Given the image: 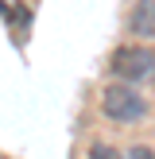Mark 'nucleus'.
<instances>
[{
	"instance_id": "obj_1",
	"label": "nucleus",
	"mask_w": 155,
	"mask_h": 159,
	"mask_svg": "<svg viewBox=\"0 0 155 159\" xmlns=\"http://www.w3.org/2000/svg\"><path fill=\"white\" fill-rule=\"evenodd\" d=\"M108 70L120 82H147L155 74V51H147V47H116L113 58H108Z\"/></svg>"
},
{
	"instance_id": "obj_2",
	"label": "nucleus",
	"mask_w": 155,
	"mask_h": 159,
	"mask_svg": "<svg viewBox=\"0 0 155 159\" xmlns=\"http://www.w3.org/2000/svg\"><path fill=\"white\" fill-rule=\"evenodd\" d=\"M101 109H105V116L116 120V124H132V120H140V116L147 113L144 97H140L132 85H105V93H101Z\"/></svg>"
},
{
	"instance_id": "obj_3",
	"label": "nucleus",
	"mask_w": 155,
	"mask_h": 159,
	"mask_svg": "<svg viewBox=\"0 0 155 159\" xmlns=\"http://www.w3.org/2000/svg\"><path fill=\"white\" fill-rule=\"evenodd\" d=\"M128 31L136 39H155V0H140L128 12Z\"/></svg>"
},
{
	"instance_id": "obj_4",
	"label": "nucleus",
	"mask_w": 155,
	"mask_h": 159,
	"mask_svg": "<svg viewBox=\"0 0 155 159\" xmlns=\"http://www.w3.org/2000/svg\"><path fill=\"white\" fill-rule=\"evenodd\" d=\"M89 159H120V155H116L113 148H105V144H97V148H93V152H89Z\"/></svg>"
},
{
	"instance_id": "obj_5",
	"label": "nucleus",
	"mask_w": 155,
	"mask_h": 159,
	"mask_svg": "<svg viewBox=\"0 0 155 159\" xmlns=\"http://www.w3.org/2000/svg\"><path fill=\"white\" fill-rule=\"evenodd\" d=\"M124 159H155V152H151V148H132Z\"/></svg>"
},
{
	"instance_id": "obj_6",
	"label": "nucleus",
	"mask_w": 155,
	"mask_h": 159,
	"mask_svg": "<svg viewBox=\"0 0 155 159\" xmlns=\"http://www.w3.org/2000/svg\"><path fill=\"white\" fill-rule=\"evenodd\" d=\"M0 159H4V155H0Z\"/></svg>"
}]
</instances>
